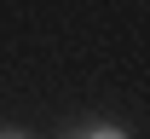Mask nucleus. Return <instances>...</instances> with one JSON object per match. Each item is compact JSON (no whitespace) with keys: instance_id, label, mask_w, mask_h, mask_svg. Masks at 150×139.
<instances>
[{"instance_id":"f257e3e1","label":"nucleus","mask_w":150,"mask_h":139,"mask_svg":"<svg viewBox=\"0 0 150 139\" xmlns=\"http://www.w3.org/2000/svg\"><path fill=\"white\" fill-rule=\"evenodd\" d=\"M87 139H127V133H121V128H93Z\"/></svg>"},{"instance_id":"f03ea898","label":"nucleus","mask_w":150,"mask_h":139,"mask_svg":"<svg viewBox=\"0 0 150 139\" xmlns=\"http://www.w3.org/2000/svg\"><path fill=\"white\" fill-rule=\"evenodd\" d=\"M0 139H23V133H0Z\"/></svg>"}]
</instances>
